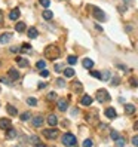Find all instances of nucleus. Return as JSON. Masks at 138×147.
I'll return each mask as SVG.
<instances>
[{"mask_svg": "<svg viewBox=\"0 0 138 147\" xmlns=\"http://www.w3.org/2000/svg\"><path fill=\"white\" fill-rule=\"evenodd\" d=\"M43 53H45L46 59H51V61H54V59H57V58L61 57V51H60V48H58L57 45H49V46H46V49H45Z\"/></svg>", "mask_w": 138, "mask_h": 147, "instance_id": "1", "label": "nucleus"}, {"mask_svg": "<svg viewBox=\"0 0 138 147\" xmlns=\"http://www.w3.org/2000/svg\"><path fill=\"white\" fill-rule=\"evenodd\" d=\"M76 143H77V140H76V137L73 135V134L67 132V134H64V135H62V144H64V146L74 147V146H76Z\"/></svg>", "mask_w": 138, "mask_h": 147, "instance_id": "2", "label": "nucleus"}, {"mask_svg": "<svg viewBox=\"0 0 138 147\" xmlns=\"http://www.w3.org/2000/svg\"><path fill=\"white\" fill-rule=\"evenodd\" d=\"M92 15H94V18H95V19H98V21H101V22L107 21L106 13H104L100 8H97V6H94V8H92Z\"/></svg>", "mask_w": 138, "mask_h": 147, "instance_id": "3", "label": "nucleus"}, {"mask_svg": "<svg viewBox=\"0 0 138 147\" xmlns=\"http://www.w3.org/2000/svg\"><path fill=\"white\" fill-rule=\"evenodd\" d=\"M95 97L98 100V103H106L110 100V94L106 91V89H98L97 94H95Z\"/></svg>", "mask_w": 138, "mask_h": 147, "instance_id": "4", "label": "nucleus"}, {"mask_svg": "<svg viewBox=\"0 0 138 147\" xmlns=\"http://www.w3.org/2000/svg\"><path fill=\"white\" fill-rule=\"evenodd\" d=\"M58 129H55V128H51V129H45L43 131V135L48 138V140H55V138H58Z\"/></svg>", "mask_w": 138, "mask_h": 147, "instance_id": "5", "label": "nucleus"}, {"mask_svg": "<svg viewBox=\"0 0 138 147\" xmlns=\"http://www.w3.org/2000/svg\"><path fill=\"white\" fill-rule=\"evenodd\" d=\"M9 128H12V125H11V119H8V117H2V119H0V129L8 131Z\"/></svg>", "mask_w": 138, "mask_h": 147, "instance_id": "6", "label": "nucleus"}, {"mask_svg": "<svg viewBox=\"0 0 138 147\" xmlns=\"http://www.w3.org/2000/svg\"><path fill=\"white\" fill-rule=\"evenodd\" d=\"M67 109H68V100L67 98H60L58 100V110L65 111Z\"/></svg>", "mask_w": 138, "mask_h": 147, "instance_id": "7", "label": "nucleus"}, {"mask_svg": "<svg viewBox=\"0 0 138 147\" xmlns=\"http://www.w3.org/2000/svg\"><path fill=\"white\" fill-rule=\"evenodd\" d=\"M11 39H12V33H3V34H0V43L6 45L11 42Z\"/></svg>", "mask_w": 138, "mask_h": 147, "instance_id": "8", "label": "nucleus"}, {"mask_svg": "<svg viewBox=\"0 0 138 147\" xmlns=\"http://www.w3.org/2000/svg\"><path fill=\"white\" fill-rule=\"evenodd\" d=\"M8 77H9L11 80H18V79H19V73H18V70H16V69H9V71H8Z\"/></svg>", "mask_w": 138, "mask_h": 147, "instance_id": "9", "label": "nucleus"}, {"mask_svg": "<svg viewBox=\"0 0 138 147\" xmlns=\"http://www.w3.org/2000/svg\"><path fill=\"white\" fill-rule=\"evenodd\" d=\"M46 122H48V125H49V126H52V128H54V126H57V125H58V117H57L55 115H49V116H48V119H46Z\"/></svg>", "mask_w": 138, "mask_h": 147, "instance_id": "10", "label": "nucleus"}, {"mask_svg": "<svg viewBox=\"0 0 138 147\" xmlns=\"http://www.w3.org/2000/svg\"><path fill=\"white\" fill-rule=\"evenodd\" d=\"M19 15H21V12H19L18 8H15V9H12V11L9 12V19H12V21H16V19L19 18Z\"/></svg>", "mask_w": 138, "mask_h": 147, "instance_id": "11", "label": "nucleus"}, {"mask_svg": "<svg viewBox=\"0 0 138 147\" xmlns=\"http://www.w3.org/2000/svg\"><path fill=\"white\" fill-rule=\"evenodd\" d=\"M43 122H45V119H43V116H34L33 117V125L36 126V128H39V126H42L43 125Z\"/></svg>", "mask_w": 138, "mask_h": 147, "instance_id": "12", "label": "nucleus"}, {"mask_svg": "<svg viewBox=\"0 0 138 147\" xmlns=\"http://www.w3.org/2000/svg\"><path fill=\"white\" fill-rule=\"evenodd\" d=\"M94 64H95V63H94V61H92V59H91V58H85V59H83V61H82V65L85 67V69H88V70H91V69H92V67H94Z\"/></svg>", "mask_w": 138, "mask_h": 147, "instance_id": "13", "label": "nucleus"}, {"mask_svg": "<svg viewBox=\"0 0 138 147\" xmlns=\"http://www.w3.org/2000/svg\"><path fill=\"white\" fill-rule=\"evenodd\" d=\"M92 101H94V100H92V97H89V95H83L80 98V104L82 105H91Z\"/></svg>", "mask_w": 138, "mask_h": 147, "instance_id": "14", "label": "nucleus"}, {"mask_svg": "<svg viewBox=\"0 0 138 147\" xmlns=\"http://www.w3.org/2000/svg\"><path fill=\"white\" fill-rule=\"evenodd\" d=\"M106 116L108 119H114L117 116V113H116V110L113 109V107H108V109H106Z\"/></svg>", "mask_w": 138, "mask_h": 147, "instance_id": "15", "label": "nucleus"}, {"mask_svg": "<svg viewBox=\"0 0 138 147\" xmlns=\"http://www.w3.org/2000/svg\"><path fill=\"white\" fill-rule=\"evenodd\" d=\"M16 63L19 67H22V69H25V67H28V59L27 58H21V57H18L16 58Z\"/></svg>", "mask_w": 138, "mask_h": 147, "instance_id": "16", "label": "nucleus"}, {"mask_svg": "<svg viewBox=\"0 0 138 147\" xmlns=\"http://www.w3.org/2000/svg\"><path fill=\"white\" fill-rule=\"evenodd\" d=\"M125 111H126V115H134L135 113V105L134 104H125Z\"/></svg>", "mask_w": 138, "mask_h": 147, "instance_id": "17", "label": "nucleus"}, {"mask_svg": "<svg viewBox=\"0 0 138 147\" xmlns=\"http://www.w3.org/2000/svg\"><path fill=\"white\" fill-rule=\"evenodd\" d=\"M6 138H8V140L16 138V131H15L14 128H9V129H8V134H6Z\"/></svg>", "mask_w": 138, "mask_h": 147, "instance_id": "18", "label": "nucleus"}, {"mask_svg": "<svg viewBox=\"0 0 138 147\" xmlns=\"http://www.w3.org/2000/svg\"><path fill=\"white\" fill-rule=\"evenodd\" d=\"M6 110H8V113H9L11 116H16V115H18V110L15 109L14 105H11V104L6 105Z\"/></svg>", "mask_w": 138, "mask_h": 147, "instance_id": "19", "label": "nucleus"}, {"mask_svg": "<svg viewBox=\"0 0 138 147\" xmlns=\"http://www.w3.org/2000/svg\"><path fill=\"white\" fill-rule=\"evenodd\" d=\"M37 36H39V33H37V30L34 28V27L28 28V37H30V39H36Z\"/></svg>", "mask_w": 138, "mask_h": 147, "instance_id": "20", "label": "nucleus"}, {"mask_svg": "<svg viewBox=\"0 0 138 147\" xmlns=\"http://www.w3.org/2000/svg\"><path fill=\"white\" fill-rule=\"evenodd\" d=\"M15 31H16V33H24V31H25V24H24V22H18V24L15 25Z\"/></svg>", "mask_w": 138, "mask_h": 147, "instance_id": "21", "label": "nucleus"}, {"mask_svg": "<svg viewBox=\"0 0 138 147\" xmlns=\"http://www.w3.org/2000/svg\"><path fill=\"white\" fill-rule=\"evenodd\" d=\"M73 89H74V92H82L83 86L80 82H73Z\"/></svg>", "mask_w": 138, "mask_h": 147, "instance_id": "22", "label": "nucleus"}, {"mask_svg": "<svg viewBox=\"0 0 138 147\" xmlns=\"http://www.w3.org/2000/svg\"><path fill=\"white\" fill-rule=\"evenodd\" d=\"M74 74H76V73H74L73 69H65V70H64V76H65V77H73Z\"/></svg>", "mask_w": 138, "mask_h": 147, "instance_id": "23", "label": "nucleus"}, {"mask_svg": "<svg viewBox=\"0 0 138 147\" xmlns=\"http://www.w3.org/2000/svg\"><path fill=\"white\" fill-rule=\"evenodd\" d=\"M67 63H68L70 65H74V64L77 63V57H76V55H68V58H67Z\"/></svg>", "mask_w": 138, "mask_h": 147, "instance_id": "24", "label": "nucleus"}, {"mask_svg": "<svg viewBox=\"0 0 138 147\" xmlns=\"http://www.w3.org/2000/svg\"><path fill=\"white\" fill-rule=\"evenodd\" d=\"M31 117V113L30 111H25V113H22L21 116H19V119H21V122H25V120H28Z\"/></svg>", "mask_w": 138, "mask_h": 147, "instance_id": "25", "label": "nucleus"}, {"mask_svg": "<svg viewBox=\"0 0 138 147\" xmlns=\"http://www.w3.org/2000/svg\"><path fill=\"white\" fill-rule=\"evenodd\" d=\"M110 77H111V73H110V71H104V73H101V80H104V82L110 80Z\"/></svg>", "mask_w": 138, "mask_h": 147, "instance_id": "26", "label": "nucleus"}, {"mask_svg": "<svg viewBox=\"0 0 138 147\" xmlns=\"http://www.w3.org/2000/svg\"><path fill=\"white\" fill-rule=\"evenodd\" d=\"M36 67H37L39 70H45V69H46V61H43V59H40V61H37Z\"/></svg>", "mask_w": 138, "mask_h": 147, "instance_id": "27", "label": "nucleus"}, {"mask_svg": "<svg viewBox=\"0 0 138 147\" xmlns=\"http://www.w3.org/2000/svg\"><path fill=\"white\" fill-rule=\"evenodd\" d=\"M43 18L45 19H52V18H54V13H52L51 11H45L43 12Z\"/></svg>", "mask_w": 138, "mask_h": 147, "instance_id": "28", "label": "nucleus"}, {"mask_svg": "<svg viewBox=\"0 0 138 147\" xmlns=\"http://www.w3.org/2000/svg\"><path fill=\"white\" fill-rule=\"evenodd\" d=\"M19 49H21V52H30V51H31V46H30L28 43H24Z\"/></svg>", "mask_w": 138, "mask_h": 147, "instance_id": "29", "label": "nucleus"}, {"mask_svg": "<svg viewBox=\"0 0 138 147\" xmlns=\"http://www.w3.org/2000/svg\"><path fill=\"white\" fill-rule=\"evenodd\" d=\"M54 70H55L57 73H60V71H64V65L58 63V64H55V65H54Z\"/></svg>", "mask_w": 138, "mask_h": 147, "instance_id": "30", "label": "nucleus"}, {"mask_svg": "<svg viewBox=\"0 0 138 147\" xmlns=\"http://www.w3.org/2000/svg\"><path fill=\"white\" fill-rule=\"evenodd\" d=\"M116 146H117V147H123V146H125V138H122V137L117 138V140H116Z\"/></svg>", "mask_w": 138, "mask_h": 147, "instance_id": "31", "label": "nucleus"}, {"mask_svg": "<svg viewBox=\"0 0 138 147\" xmlns=\"http://www.w3.org/2000/svg\"><path fill=\"white\" fill-rule=\"evenodd\" d=\"M27 104H28V105H36V104H37V100L33 98V97H30V98H27Z\"/></svg>", "mask_w": 138, "mask_h": 147, "instance_id": "32", "label": "nucleus"}, {"mask_svg": "<svg viewBox=\"0 0 138 147\" xmlns=\"http://www.w3.org/2000/svg\"><path fill=\"white\" fill-rule=\"evenodd\" d=\"M57 85L60 86V88H65V80H64V79H61V77H60V79H57Z\"/></svg>", "mask_w": 138, "mask_h": 147, "instance_id": "33", "label": "nucleus"}, {"mask_svg": "<svg viewBox=\"0 0 138 147\" xmlns=\"http://www.w3.org/2000/svg\"><path fill=\"white\" fill-rule=\"evenodd\" d=\"M46 98H48V101H54V100L57 98V94H55V92H49Z\"/></svg>", "mask_w": 138, "mask_h": 147, "instance_id": "34", "label": "nucleus"}, {"mask_svg": "<svg viewBox=\"0 0 138 147\" xmlns=\"http://www.w3.org/2000/svg\"><path fill=\"white\" fill-rule=\"evenodd\" d=\"M91 76L95 77V79H100L101 80V73L100 71H91Z\"/></svg>", "mask_w": 138, "mask_h": 147, "instance_id": "35", "label": "nucleus"}, {"mask_svg": "<svg viewBox=\"0 0 138 147\" xmlns=\"http://www.w3.org/2000/svg\"><path fill=\"white\" fill-rule=\"evenodd\" d=\"M0 82H2V83H6V85H11L12 80H11L9 77H0Z\"/></svg>", "mask_w": 138, "mask_h": 147, "instance_id": "36", "label": "nucleus"}, {"mask_svg": "<svg viewBox=\"0 0 138 147\" xmlns=\"http://www.w3.org/2000/svg\"><path fill=\"white\" fill-rule=\"evenodd\" d=\"M40 5L43 8H49L51 6V0H40Z\"/></svg>", "mask_w": 138, "mask_h": 147, "instance_id": "37", "label": "nucleus"}, {"mask_svg": "<svg viewBox=\"0 0 138 147\" xmlns=\"http://www.w3.org/2000/svg\"><path fill=\"white\" fill-rule=\"evenodd\" d=\"M110 137L113 138V140H117L120 135H119V132H117V131H111V132H110Z\"/></svg>", "mask_w": 138, "mask_h": 147, "instance_id": "38", "label": "nucleus"}, {"mask_svg": "<svg viewBox=\"0 0 138 147\" xmlns=\"http://www.w3.org/2000/svg\"><path fill=\"white\" fill-rule=\"evenodd\" d=\"M83 147H92V140H85V141H83Z\"/></svg>", "mask_w": 138, "mask_h": 147, "instance_id": "39", "label": "nucleus"}, {"mask_svg": "<svg viewBox=\"0 0 138 147\" xmlns=\"http://www.w3.org/2000/svg\"><path fill=\"white\" fill-rule=\"evenodd\" d=\"M40 76H42V77H48V76H49V71L46 70V69H45V70H40Z\"/></svg>", "mask_w": 138, "mask_h": 147, "instance_id": "40", "label": "nucleus"}, {"mask_svg": "<svg viewBox=\"0 0 138 147\" xmlns=\"http://www.w3.org/2000/svg\"><path fill=\"white\" fill-rule=\"evenodd\" d=\"M30 141H31V143H36V144H37V143H39V137H37V135H33V137L30 138Z\"/></svg>", "mask_w": 138, "mask_h": 147, "instance_id": "41", "label": "nucleus"}, {"mask_svg": "<svg viewBox=\"0 0 138 147\" xmlns=\"http://www.w3.org/2000/svg\"><path fill=\"white\" fill-rule=\"evenodd\" d=\"M11 52H12V53L19 52V46H12V48H11Z\"/></svg>", "mask_w": 138, "mask_h": 147, "instance_id": "42", "label": "nucleus"}, {"mask_svg": "<svg viewBox=\"0 0 138 147\" xmlns=\"http://www.w3.org/2000/svg\"><path fill=\"white\" fill-rule=\"evenodd\" d=\"M132 144L138 147V135H134V137H132Z\"/></svg>", "mask_w": 138, "mask_h": 147, "instance_id": "43", "label": "nucleus"}, {"mask_svg": "<svg viewBox=\"0 0 138 147\" xmlns=\"http://www.w3.org/2000/svg\"><path fill=\"white\" fill-rule=\"evenodd\" d=\"M131 85H134V86H138V79H131Z\"/></svg>", "mask_w": 138, "mask_h": 147, "instance_id": "44", "label": "nucleus"}, {"mask_svg": "<svg viewBox=\"0 0 138 147\" xmlns=\"http://www.w3.org/2000/svg\"><path fill=\"white\" fill-rule=\"evenodd\" d=\"M95 28H97L98 31H103V27H101L100 24H95Z\"/></svg>", "mask_w": 138, "mask_h": 147, "instance_id": "45", "label": "nucleus"}, {"mask_svg": "<svg viewBox=\"0 0 138 147\" xmlns=\"http://www.w3.org/2000/svg\"><path fill=\"white\" fill-rule=\"evenodd\" d=\"M117 83H119V77H114L113 79V85H117Z\"/></svg>", "mask_w": 138, "mask_h": 147, "instance_id": "46", "label": "nucleus"}, {"mask_svg": "<svg viewBox=\"0 0 138 147\" xmlns=\"http://www.w3.org/2000/svg\"><path fill=\"white\" fill-rule=\"evenodd\" d=\"M134 129H135V131H138V120H137V122L134 123Z\"/></svg>", "mask_w": 138, "mask_h": 147, "instance_id": "47", "label": "nucleus"}, {"mask_svg": "<svg viewBox=\"0 0 138 147\" xmlns=\"http://www.w3.org/2000/svg\"><path fill=\"white\" fill-rule=\"evenodd\" d=\"M45 86H46L45 83H39V89H43V88H45Z\"/></svg>", "mask_w": 138, "mask_h": 147, "instance_id": "48", "label": "nucleus"}, {"mask_svg": "<svg viewBox=\"0 0 138 147\" xmlns=\"http://www.w3.org/2000/svg\"><path fill=\"white\" fill-rule=\"evenodd\" d=\"M3 24V15H2V12H0V25Z\"/></svg>", "mask_w": 138, "mask_h": 147, "instance_id": "49", "label": "nucleus"}, {"mask_svg": "<svg viewBox=\"0 0 138 147\" xmlns=\"http://www.w3.org/2000/svg\"><path fill=\"white\" fill-rule=\"evenodd\" d=\"M36 147H46V146H45V144H42V143H37V144H36Z\"/></svg>", "mask_w": 138, "mask_h": 147, "instance_id": "50", "label": "nucleus"}, {"mask_svg": "<svg viewBox=\"0 0 138 147\" xmlns=\"http://www.w3.org/2000/svg\"><path fill=\"white\" fill-rule=\"evenodd\" d=\"M132 2H134V0H125V3H126V5H131Z\"/></svg>", "mask_w": 138, "mask_h": 147, "instance_id": "51", "label": "nucleus"}, {"mask_svg": "<svg viewBox=\"0 0 138 147\" xmlns=\"http://www.w3.org/2000/svg\"><path fill=\"white\" fill-rule=\"evenodd\" d=\"M49 147H55V146H49Z\"/></svg>", "mask_w": 138, "mask_h": 147, "instance_id": "52", "label": "nucleus"}]
</instances>
